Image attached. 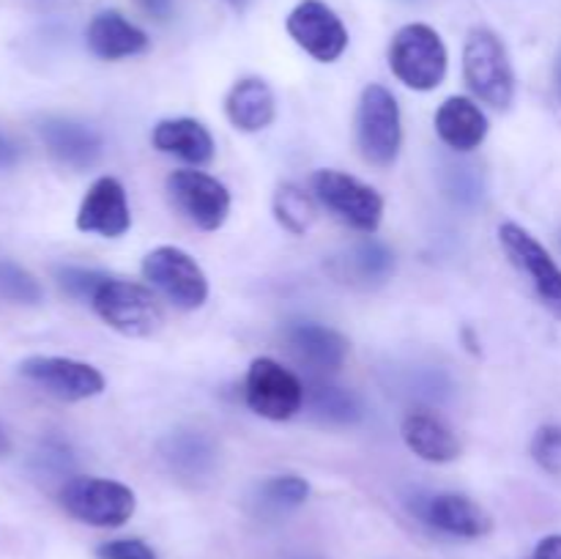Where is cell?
I'll return each mask as SVG.
<instances>
[{
    "mask_svg": "<svg viewBox=\"0 0 561 559\" xmlns=\"http://www.w3.org/2000/svg\"><path fill=\"white\" fill-rule=\"evenodd\" d=\"M389 69L411 91H436L449 69L447 44L425 22L403 25L389 44Z\"/></svg>",
    "mask_w": 561,
    "mask_h": 559,
    "instance_id": "cell-1",
    "label": "cell"
},
{
    "mask_svg": "<svg viewBox=\"0 0 561 559\" xmlns=\"http://www.w3.org/2000/svg\"><path fill=\"white\" fill-rule=\"evenodd\" d=\"M463 80L474 96L496 110H510L515 102V71L507 47L488 27H471L463 44Z\"/></svg>",
    "mask_w": 561,
    "mask_h": 559,
    "instance_id": "cell-2",
    "label": "cell"
},
{
    "mask_svg": "<svg viewBox=\"0 0 561 559\" xmlns=\"http://www.w3.org/2000/svg\"><path fill=\"white\" fill-rule=\"evenodd\" d=\"M58 502L66 515L99 529H118L137 510L135 491L107 477H71L58 491Z\"/></svg>",
    "mask_w": 561,
    "mask_h": 559,
    "instance_id": "cell-3",
    "label": "cell"
},
{
    "mask_svg": "<svg viewBox=\"0 0 561 559\" xmlns=\"http://www.w3.org/2000/svg\"><path fill=\"white\" fill-rule=\"evenodd\" d=\"M356 146L362 159L373 168H392L403 146V118L392 91L378 82L362 91L356 107Z\"/></svg>",
    "mask_w": 561,
    "mask_h": 559,
    "instance_id": "cell-4",
    "label": "cell"
},
{
    "mask_svg": "<svg viewBox=\"0 0 561 559\" xmlns=\"http://www.w3.org/2000/svg\"><path fill=\"white\" fill-rule=\"evenodd\" d=\"M96 316L124 338H151L162 327L159 301L146 285L107 277L91 299Z\"/></svg>",
    "mask_w": 561,
    "mask_h": 559,
    "instance_id": "cell-5",
    "label": "cell"
},
{
    "mask_svg": "<svg viewBox=\"0 0 561 559\" xmlns=\"http://www.w3.org/2000/svg\"><path fill=\"white\" fill-rule=\"evenodd\" d=\"M312 195L321 206H327V212H332L334 217L343 219L351 228L362 230V233L378 230L383 219V197L378 195V190L343 173V170H316L312 173Z\"/></svg>",
    "mask_w": 561,
    "mask_h": 559,
    "instance_id": "cell-6",
    "label": "cell"
},
{
    "mask_svg": "<svg viewBox=\"0 0 561 559\" xmlns=\"http://www.w3.org/2000/svg\"><path fill=\"white\" fill-rule=\"evenodd\" d=\"M142 277L179 310H201L208 301V277L181 247H157L142 258Z\"/></svg>",
    "mask_w": 561,
    "mask_h": 559,
    "instance_id": "cell-7",
    "label": "cell"
},
{
    "mask_svg": "<svg viewBox=\"0 0 561 559\" xmlns=\"http://www.w3.org/2000/svg\"><path fill=\"white\" fill-rule=\"evenodd\" d=\"M244 395L250 411L272 422H285L296 417L305 406V387L299 378L279 365L272 356H257L247 370Z\"/></svg>",
    "mask_w": 561,
    "mask_h": 559,
    "instance_id": "cell-8",
    "label": "cell"
},
{
    "mask_svg": "<svg viewBox=\"0 0 561 559\" xmlns=\"http://www.w3.org/2000/svg\"><path fill=\"white\" fill-rule=\"evenodd\" d=\"M168 195L173 206L201 230H219L230 217V192L222 181L203 170H173L168 175Z\"/></svg>",
    "mask_w": 561,
    "mask_h": 559,
    "instance_id": "cell-9",
    "label": "cell"
},
{
    "mask_svg": "<svg viewBox=\"0 0 561 559\" xmlns=\"http://www.w3.org/2000/svg\"><path fill=\"white\" fill-rule=\"evenodd\" d=\"M499 241H502L510 261L529 277L531 288L548 307V312L561 321V269L551 258V252L518 223H504L499 228Z\"/></svg>",
    "mask_w": 561,
    "mask_h": 559,
    "instance_id": "cell-10",
    "label": "cell"
},
{
    "mask_svg": "<svg viewBox=\"0 0 561 559\" xmlns=\"http://www.w3.org/2000/svg\"><path fill=\"white\" fill-rule=\"evenodd\" d=\"M20 376L66 403L91 400L104 392L102 373L88 362L69 356H27L20 362Z\"/></svg>",
    "mask_w": 561,
    "mask_h": 559,
    "instance_id": "cell-11",
    "label": "cell"
},
{
    "mask_svg": "<svg viewBox=\"0 0 561 559\" xmlns=\"http://www.w3.org/2000/svg\"><path fill=\"white\" fill-rule=\"evenodd\" d=\"M288 36L321 64H334L348 49V27L323 0H301L285 20Z\"/></svg>",
    "mask_w": 561,
    "mask_h": 559,
    "instance_id": "cell-12",
    "label": "cell"
},
{
    "mask_svg": "<svg viewBox=\"0 0 561 559\" xmlns=\"http://www.w3.org/2000/svg\"><path fill=\"white\" fill-rule=\"evenodd\" d=\"M131 228V208L124 184L113 175H102L88 186L77 208V230L102 239H121Z\"/></svg>",
    "mask_w": 561,
    "mask_h": 559,
    "instance_id": "cell-13",
    "label": "cell"
},
{
    "mask_svg": "<svg viewBox=\"0 0 561 559\" xmlns=\"http://www.w3.org/2000/svg\"><path fill=\"white\" fill-rule=\"evenodd\" d=\"M285 343L288 351L316 373H334L343 367L345 356H348V340L332 327H323L316 321L290 323L285 329Z\"/></svg>",
    "mask_w": 561,
    "mask_h": 559,
    "instance_id": "cell-14",
    "label": "cell"
},
{
    "mask_svg": "<svg viewBox=\"0 0 561 559\" xmlns=\"http://www.w3.org/2000/svg\"><path fill=\"white\" fill-rule=\"evenodd\" d=\"M38 135H42L47 151L66 168L85 170L96 164L99 157H102V135L91 129V126L80 124V121L44 118L38 124Z\"/></svg>",
    "mask_w": 561,
    "mask_h": 559,
    "instance_id": "cell-15",
    "label": "cell"
},
{
    "mask_svg": "<svg viewBox=\"0 0 561 559\" xmlns=\"http://www.w3.org/2000/svg\"><path fill=\"white\" fill-rule=\"evenodd\" d=\"M422 515L427 524L455 537L474 540V537H485L493 532L491 513L463 493H436L427 499Z\"/></svg>",
    "mask_w": 561,
    "mask_h": 559,
    "instance_id": "cell-16",
    "label": "cell"
},
{
    "mask_svg": "<svg viewBox=\"0 0 561 559\" xmlns=\"http://www.w3.org/2000/svg\"><path fill=\"white\" fill-rule=\"evenodd\" d=\"M85 44L96 58L124 60V58H135V55L146 53L151 42H148L146 31H140L135 22L126 20V16L118 14V11L107 9V11H99V14L88 22Z\"/></svg>",
    "mask_w": 561,
    "mask_h": 559,
    "instance_id": "cell-17",
    "label": "cell"
},
{
    "mask_svg": "<svg viewBox=\"0 0 561 559\" xmlns=\"http://www.w3.org/2000/svg\"><path fill=\"white\" fill-rule=\"evenodd\" d=\"M400 433L405 447L427 464H453L460 458V442L453 427L431 411H411L400 425Z\"/></svg>",
    "mask_w": 561,
    "mask_h": 559,
    "instance_id": "cell-18",
    "label": "cell"
},
{
    "mask_svg": "<svg viewBox=\"0 0 561 559\" xmlns=\"http://www.w3.org/2000/svg\"><path fill=\"white\" fill-rule=\"evenodd\" d=\"M225 113L228 121L239 132L255 135V132L268 129L277 118V99L268 88L266 80L261 77H244L230 88L228 99H225Z\"/></svg>",
    "mask_w": 561,
    "mask_h": 559,
    "instance_id": "cell-19",
    "label": "cell"
},
{
    "mask_svg": "<svg viewBox=\"0 0 561 559\" xmlns=\"http://www.w3.org/2000/svg\"><path fill=\"white\" fill-rule=\"evenodd\" d=\"M488 115L482 113L480 104H474L466 96H449L442 107L436 110V132L442 137L444 146L453 151L469 153L485 142Z\"/></svg>",
    "mask_w": 561,
    "mask_h": 559,
    "instance_id": "cell-20",
    "label": "cell"
},
{
    "mask_svg": "<svg viewBox=\"0 0 561 559\" xmlns=\"http://www.w3.org/2000/svg\"><path fill=\"white\" fill-rule=\"evenodd\" d=\"M153 148L170 157H179L184 162L195 164H208L214 159V137L201 121L195 118H164L153 126L151 132Z\"/></svg>",
    "mask_w": 561,
    "mask_h": 559,
    "instance_id": "cell-21",
    "label": "cell"
},
{
    "mask_svg": "<svg viewBox=\"0 0 561 559\" xmlns=\"http://www.w3.org/2000/svg\"><path fill=\"white\" fill-rule=\"evenodd\" d=\"M159 455L168 464L170 471L197 480V477L211 475L217 466V444L211 436L201 431H173L159 442Z\"/></svg>",
    "mask_w": 561,
    "mask_h": 559,
    "instance_id": "cell-22",
    "label": "cell"
},
{
    "mask_svg": "<svg viewBox=\"0 0 561 559\" xmlns=\"http://www.w3.org/2000/svg\"><path fill=\"white\" fill-rule=\"evenodd\" d=\"M394 274V252L376 239L359 241L337 258V277L359 288H376Z\"/></svg>",
    "mask_w": 561,
    "mask_h": 559,
    "instance_id": "cell-23",
    "label": "cell"
},
{
    "mask_svg": "<svg viewBox=\"0 0 561 559\" xmlns=\"http://www.w3.org/2000/svg\"><path fill=\"white\" fill-rule=\"evenodd\" d=\"M305 403L310 406L312 417L329 425H354L362 420V400L337 384H316L310 395L305 392Z\"/></svg>",
    "mask_w": 561,
    "mask_h": 559,
    "instance_id": "cell-24",
    "label": "cell"
},
{
    "mask_svg": "<svg viewBox=\"0 0 561 559\" xmlns=\"http://www.w3.org/2000/svg\"><path fill=\"white\" fill-rule=\"evenodd\" d=\"M274 214H277V223L288 233L305 236L318 219L316 197L301 190V186L283 184L277 190V195H274Z\"/></svg>",
    "mask_w": 561,
    "mask_h": 559,
    "instance_id": "cell-25",
    "label": "cell"
},
{
    "mask_svg": "<svg viewBox=\"0 0 561 559\" xmlns=\"http://www.w3.org/2000/svg\"><path fill=\"white\" fill-rule=\"evenodd\" d=\"M0 299L14 305H38L44 299L42 283L20 263L0 258Z\"/></svg>",
    "mask_w": 561,
    "mask_h": 559,
    "instance_id": "cell-26",
    "label": "cell"
},
{
    "mask_svg": "<svg viewBox=\"0 0 561 559\" xmlns=\"http://www.w3.org/2000/svg\"><path fill=\"white\" fill-rule=\"evenodd\" d=\"M442 186L447 197H453L458 206H477L485 195V181L474 164H447L442 175Z\"/></svg>",
    "mask_w": 561,
    "mask_h": 559,
    "instance_id": "cell-27",
    "label": "cell"
},
{
    "mask_svg": "<svg viewBox=\"0 0 561 559\" xmlns=\"http://www.w3.org/2000/svg\"><path fill=\"white\" fill-rule=\"evenodd\" d=\"M257 497H261V502L272 510H294L307 502L310 486H307V480H301V477L296 475L268 477V480L261 482V488H257Z\"/></svg>",
    "mask_w": 561,
    "mask_h": 559,
    "instance_id": "cell-28",
    "label": "cell"
},
{
    "mask_svg": "<svg viewBox=\"0 0 561 559\" xmlns=\"http://www.w3.org/2000/svg\"><path fill=\"white\" fill-rule=\"evenodd\" d=\"M531 458L548 475L561 477V425H542L531 438Z\"/></svg>",
    "mask_w": 561,
    "mask_h": 559,
    "instance_id": "cell-29",
    "label": "cell"
},
{
    "mask_svg": "<svg viewBox=\"0 0 561 559\" xmlns=\"http://www.w3.org/2000/svg\"><path fill=\"white\" fill-rule=\"evenodd\" d=\"M107 280V274L93 272V269H82V266H60L58 269V283L60 288L66 290L75 299H93L99 285Z\"/></svg>",
    "mask_w": 561,
    "mask_h": 559,
    "instance_id": "cell-30",
    "label": "cell"
},
{
    "mask_svg": "<svg viewBox=\"0 0 561 559\" xmlns=\"http://www.w3.org/2000/svg\"><path fill=\"white\" fill-rule=\"evenodd\" d=\"M99 559H157L153 548L137 537H118L107 540L96 548Z\"/></svg>",
    "mask_w": 561,
    "mask_h": 559,
    "instance_id": "cell-31",
    "label": "cell"
},
{
    "mask_svg": "<svg viewBox=\"0 0 561 559\" xmlns=\"http://www.w3.org/2000/svg\"><path fill=\"white\" fill-rule=\"evenodd\" d=\"M135 3L157 22H164L173 16V0H135Z\"/></svg>",
    "mask_w": 561,
    "mask_h": 559,
    "instance_id": "cell-32",
    "label": "cell"
},
{
    "mask_svg": "<svg viewBox=\"0 0 561 559\" xmlns=\"http://www.w3.org/2000/svg\"><path fill=\"white\" fill-rule=\"evenodd\" d=\"M531 559H561V535H548L537 543Z\"/></svg>",
    "mask_w": 561,
    "mask_h": 559,
    "instance_id": "cell-33",
    "label": "cell"
},
{
    "mask_svg": "<svg viewBox=\"0 0 561 559\" xmlns=\"http://www.w3.org/2000/svg\"><path fill=\"white\" fill-rule=\"evenodd\" d=\"M20 162V148L9 140L5 135H0V170H9Z\"/></svg>",
    "mask_w": 561,
    "mask_h": 559,
    "instance_id": "cell-34",
    "label": "cell"
},
{
    "mask_svg": "<svg viewBox=\"0 0 561 559\" xmlns=\"http://www.w3.org/2000/svg\"><path fill=\"white\" fill-rule=\"evenodd\" d=\"M9 453H11V438L9 433L3 431V425H0V458H5Z\"/></svg>",
    "mask_w": 561,
    "mask_h": 559,
    "instance_id": "cell-35",
    "label": "cell"
},
{
    "mask_svg": "<svg viewBox=\"0 0 561 559\" xmlns=\"http://www.w3.org/2000/svg\"><path fill=\"white\" fill-rule=\"evenodd\" d=\"M225 3H230L233 9H247V3H250V0H225Z\"/></svg>",
    "mask_w": 561,
    "mask_h": 559,
    "instance_id": "cell-36",
    "label": "cell"
},
{
    "mask_svg": "<svg viewBox=\"0 0 561 559\" xmlns=\"http://www.w3.org/2000/svg\"><path fill=\"white\" fill-rule=\"evenodd\" d=\"M557 85H559V93H561V55H559V64H557Z\"/></svg>",
    "mask_w": 561,
    "mask_h": 559,
    "instance_id": "cell-37",
    "label": "cell"
}]
</instances>
